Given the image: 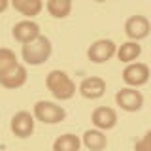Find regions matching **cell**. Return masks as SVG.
Returning <instances> with one entry per match:
<instances>
[{"mask_svg": "<svg viewBox=\"0 0 151 151\" xmlns=\"http://www.w3.org/2000/svg\"><path fill=\"white\" fill-rule=\"evenodd\" d=\"M45 85L57 100H70L76 94V83L63 70H51L45 78Z\"/></svg>", "mask_w": 151, "mask_h": 151, "instance_id": "obj_1", "label": "cell"}, {"mask_svg": "<svg viewBox=\"0 0 151 151\" xmlns=\"http://www.w3.org/2000/svg\"><path fill=\"white\" fill-rule=\"evenodd\" d=\"M51 51H53V45H51V40L47 36H40L36 38L30 44H25L21 49L23 60L30 66H40L44 64L47 59L51 57Z\"/></svg>", "mask_w": 151, "mask_h": 151, "instance_id": "obj_2", "label": "cell"}, {"mask_svg": "<svg viewBox=\"0 0 151 151\" xmlns=\"http://www.w3.org/2000/svg\"><path fill=\"white\" fill-rule=\"evenodd\" d=\"M34 117L38 121L45 123V125H57V123L64 121L66 111L63 106L49 100H38L34 104Z\"/></svg>", "mask_w": 151, "mask_h": 151, "instance_id": "obj_3", "label": "cell"}, {"mask_svg": "<svg viewBox=\"0 0 151 151\" xmlns=\"http://www.w3.org/2000/svg\"><path fill=\"white\" fill-rule=\"evenodd\" d=\"M123 81L129 85V87H132V89L145 85L149 81V66L144 64V63L127 64V68L123 70Z\"/></svg>", "mask_w": 151, "mask_h": 151, "instance_id": "obj_4", "label": "cell"}, {"mask_svg": "<svg viewBox=\"0 0 151 151\" xmlns=\"http://www.w3.org/2000/svg\"><path fill=\"white\" fill-rule=\"evenodd\" d=\"M115 102L125 111H138L144 106V94L132 87H125L115 94Z\"/></svg>", "mask_w": 151, "mask_h": 151, "instance_id": "obj_5", "label": "cell"}, {"mask_svg": "<svg viewBox=\"0 0 151 151\" xmlns=\"http://www.w3.org/2000/svg\"><path fill=\"white\" fill-rule=\"evenodd\" d=\"M113 55H117V45L113 44L111 40H96L87 49L89 60H93V63H96V64H102V63H106V60H110Z\"/></svg>", "mask_w": 151, "mask_h": 151, "instance_id": "obj_6", "label": "cell"}, {"mask_svg": "<svg viewBox=\"0 0 151 151\" xmlns=\"http://www.w3.org/2000/svg\"><path fill=\"white\" fill-rule=\"evenodd\" d=\"M151 32V25L147 21V17L144 15H132L127 19L125 23V34L130 38V42H138L147 38Z\"/></svg>", "mask_w": 151, "mask_h": 151, "instance_id": "obj_7", "label": "cell"}, {"mask_svg": "<svg viewBox=\"0 0 151 151\" xmlns=\"http://www.w3.org/2000/svg\"><path fill=\"white\" fill-rule=\"evenodd\" d=\"M12 132L19 138H28L34 132V115L28 111H17L12 117Z\"/></svg>", "mask_w": 151, "mask_h": 151, "instance_id": "obj_8", "label": "cell"}, {"mask_svg": "<svg viewBox=\"0 0 151 151\" xmlns=\"http://www.w3.org/2000/svg\"><path fill=\"white\" fill-rule=\"evenodd\" d=\"M91 119H93V125L96 127L98 130H111L113 127L117 125V113H115L113 108L100 106L93 111Z\"/></svg>", "mask_w": 151, "mask_h": 151, "instance_id": "obj_9", "label": "cell"}, {"mask_svg": "<svg viewBox=\"0 0 151 151\" xmlns=\"http://www.w3.org/2000/svg\"><path fill=\"white\" fill-rule=\"evenodd\" d=\"M79 93H81L83 98H89V100H96L100 98L104 93H106V81L102 78H96V76H91V78H85L81 83H79Z\"/></svg>", "mask_w": 151, "mask_h": 151, "instance_id": "obj_10", "label": "cell"}, {"mask_svg": "<svg viewBox=\"0 0 151 151\" xmlns=\"http://www.w3.org/2000/svg\"><path fill=\"white\" fill-rule=\"evenodd\" d=\"M40 27L36 25L34 21H19L13 27V38L17 42H21L23 45L34 42L36 38H40Z\"/></svg>", "mask_w": 151, "mask_h": 151, "instance_id": "obj_11", "label": "cell"}, {"mask_svg": "<svg viewBox=\"0 0 151 151\" xmlns=\"http://www.w3.org/2000/svg\"><path fill=\"white\" fill-rule=\"evenodd\" d=\"M27 83V68L23 64H17L9 72L0 76V85L6 89H19Z\"/></svg>", "mask_w": 151, "mask_h": 151, "instance_id": "obj_12", "label": "cell"}, {"mask_svg": "<svg viewBox=\"0 0 151 151\" xmlns=\"http://www.w3.org/2000/svg\"><path fill=\"white\" fill-rule=\"evenodd\" d=\"M81 144L91 151H102L108 145V138L102 130L93 129V130H85V134L81 138Z\"/></svg>", "mask_w": 151, "mask_h": 151, "instance_id": "obj_13", "label": "cell"}, {"mask_svg": "<svg viewBox=\"0 0 151 151\" xmlns=\"http://www.w3.org/2000/svg\"><path fill=\"white\" fill-rule=\"evenodd\" d=\"M140 55H142V45L138 42H125V44H121L117 47V59L121 63L132 64Z\"/></svg>", "mask_w": 151, "mask_h": 151, "instance_id": "obj_14", "label": "cell"}, {"mask_svg": "<svg viewBox=\"0 0 151 151\" xmlns=\"http://www.w3.org/2000/svg\"><path fill=\"white\" fill-rule=\"evenodd\" d=\"M12 6L15 8V12H19L21 15L34 17V15H38V13L42 12L44 2H40V0H15Z\"/></svg>", "mask_w": 151, "mask_h": 151, "instance_id": "obj_15", "label": "cell"}, {"mask_svg": "<svg viewBox=\"0 0 151 151\" xmlns=\"http://www.w3.org/2000/svg\"><path fill=\"white\" fill-rule=\"evenodd\" d=\"M81 140L76 134H63L53 142V151H79Z\"/></svg>", "mask_w": 151, "mask_h": 151, "instance_id": "obj_16", "label": "cell"}, {"mask_svg": "<svg viewBox=\"0 0 151 151\" xmlns=\"http://www.w3.org/2000/svg\"><path fill=\"white\" fill-rule=\"evenodd\" d=\"M45 8H47V12H49L51 17L64 19L72 12V2H70V0H49V2L45 4Z\"/></svg>", "mask_w": 151, "mask_h": 151, "instance_id": "obj_17", "label": "cell"}, {"mask_svg": "<svg viewBox=\"0 0 151 151\" xmlns=\"http://www.w3.org/2000/svg\"><path fill=\"white\" fill-rule=\"evenodd\" d=\"M17 64H19L17 55L12 49H8V47H0V76L9 72L12 68H15Z\"/></svg>", "mask_w": 151, "mask_h": 151, "instance_id": "obj_18", "label": "cell"}, {"mask_svg": "<svg viewBox=\"0 0 151 151\" xmlns=\"http://www.w3.org/2000/svg\"><path fill=\"white\" fill-rule=\"evenodd\" d=\"M134 149H136V151H151V130L145 132L144 138H142L140 142H136Z\"/></svg>", "mask_w": 151, "mask_h": 151, "instance_id": "obj_19", "label": "cell"}, {"mask_svg": "<svg viewBox=\"0 0 151 151\" xmlns=\"http://www.w3.org/2000/svg\"><path fill=\"white\" fill-rule=\"evenodd\" d=\"M8 6H9V4L6 2V0H0V13H2V12H4V9H6Z\"/></svg>", "mask_w": 151, "mask_h": 151, "instance_id": "obj_20", "label": "cell"}]
</instances>
